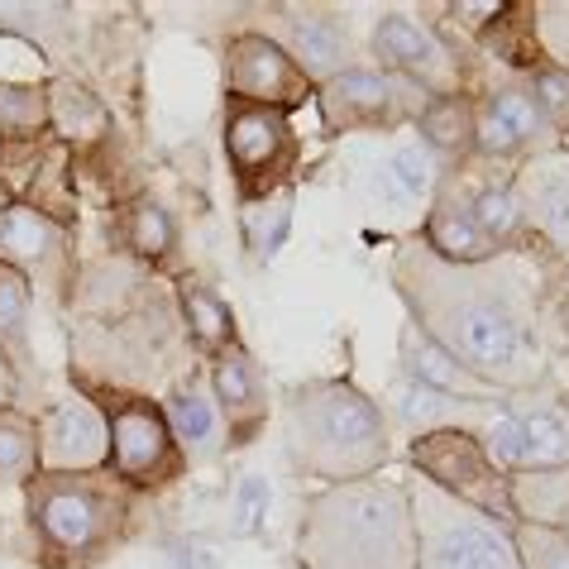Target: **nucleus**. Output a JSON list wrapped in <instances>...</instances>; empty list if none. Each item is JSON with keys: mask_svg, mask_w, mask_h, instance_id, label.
Here are the masks:
<instances>
[{"mask_svg": "<svg viewBox=\"0 0 569 569\" xmlns=\"http://www.w3.org/2000/svg\"><path fill=\"white\" fill-rule=\"evenodd\" d=\"M483 450L488 460L508 473H541L569 469V412L560 407H508L502 402L483 421Z\"/></svg>", "mask_w": 569, "mask_h": 569, "instance_id": "obj_12", "label": "nucleus"}, {"mask_svg": "<svg viewBox=\"0 0 569 569\" xmlns=\"http://www.w3.org/2000/svg\"><path fill=\"white\" fill-rule=\"evenodd\" d=\"M412 97L426 101V91H417L412 82H402V77H392L383 68H345L326 87H316V106H321V120L330 134L392 130L407 116L417 120L421 106H412Z\"/></svg>", "mask_w": 569, "mask_h": 569, "instance_id": "obj_10", "label": "nucleus"}, {"mask_svg": "<svg viewBox=\"0 0 569 569\" xmlns=\"http://www.w3.org/2000/svg\"><path fill=\"white\" fill-rule=\"evenodd\" d=\"M426 153L440 158H473V97L469 91H450V97H431L417 116Z\"/></svg>", "mask_w": 569, "mask_h": 569, "instance_id": "obj_29", "label": "nucleus"}, {"mask_svg": "<svg viewBox=\"0 0 569 569\" xmlns=\"http://www.w3.org/2000/svg\"><path fill=\"white\" fill-rule=\"evenodd\" d=\"M536 14V39H541L546 62L569 72V6H531Z\"/></svg>", "mask_w": 569, "mask_h": 569, "instance_id": "obj_37", "label": "nucleus"}, {"mask_svg": "<svg viewBox=\"0 0 569 569\" xmlns=\"http://www.w3.org/2000/svg\"><path fill=\"white\" fill-rule=\"evenodd\" d=\"M521 569H569V527H546V521H517L512 527Z\"/></svg>", "mask_w": 569, "mask_h": 569, "instance_id": "obj_34", "label": "nucleus"}, {"mask_svg": "<svg viewBox=\"0 0 569 569\" xmlns=\"http://www.w3.org/2000/svg\"><path fill=\"white\" fill-rule=\"evenodd\" d=\"M288 226H292V187H282L278 197L259 201V207H244V244L259 263H268L288 240Z\"/></svg>", "mask_w": 569, "mask_h": 569, "instance_id": "obj_33", "label": "nucleus"}, {"mask_svg": "<svg viewBox=\"0 0 569 569\" xmlns=\"http://www.w3.org/2000/svg\"><path fill=\"white\" fill-rule=\"evenodd\" d=\"M101 402L110 426V460L106 469L130 488V493H158L187 473V455L178 450V436L163 417V402L153 392H124V388H82Z\"/></svg>", "mask_w": 569, "mask_h": 569, "instance_id": "obj_6", "label": "nucleus"}, {"mask_svg": "<svg viewBox=\"0 0 569 569\" xmlns=\"http://www.w3.org/2000/svg\"><path fill=\"white\" fill-rule=\"evenodd\" d=\"M24 521L39 546V569H97L134 527V493L116 473H34Z\"/></svg>", "mask_w": 569, "mask_h": 569, "instance_id": "obj_4", "label": "nucleus"}, {"mask_svg": "<svg viewBox=\"0 0 569 569\" xmlns=\"http://www.w3.org/2000/svg\"><path fill=\"white\" fill-rule=\"evenodd\" d=\"M20 201L29 211L49 216L53 226L62 230H77V216H82V187H77V172H72V149L49 139L34 158V172H29Z\"/></svg>", "mask_w": 569, "mask_h": 569, "instance_id": "obj_24", "label": "nucleus"}, {"mask_svg": "<svg viewBox=\"0 0 569 569\" xmlns=\"http://www.w3.org/2000/svg\"><path fill=\"white\" fill-rule=\"evenodd\" d=\"M110 460V426L91 392L72 388L39 412V473H101Z\"/></svg>", "mask_w": 569, "mask_h": 569, "instance_id": "obj_13", "label": "nucleus"}, {"mask_svg": "<svg viewBox=\"0 0 569 569\" xmlns=\"http://www.w3.org/2000/svg\"><path fill=\"white\" fill-rule=\"evenodd\" d=\"M39 473V417L6 407L0 412V483H29Z\"/></svg>", "mask_w": 569, "mask_h": 569, "instance_id": "obj_31", "label": "nucleus"}, {"mask_svg": "<svg viewBox=\"0 0 569 569\" xmlns=\"http://www.w3.org/2000/svg\"><path fill=\"white\" fill-rule=\"evenodd\" d=\"M0 263L14 268L34 302H53V307H72L77 292V240L72 230L53 226L49 216L29 211L24 201L0 216Z\"/></svg>", "mask_w": 569, "mask_h": 569, "instance_id": "obj_9", "label": "nucleus"}, {"mask_svg": "<svg viewBox=\"0 0 569 569\" xmlns=\"http://www.w3.org/2000/svg\"><path fill=\"white\" fill-rule=\"evenodd\" d=\"M282 450L297 473L326 488L373 479L392 460V421L355 378H316L288 392Z\"/></svg>", "mask_w": 569, "mask_h": 569, "instance_id": "obj_3", "label": "nucleus"}, {"mask_svg": "<svg viewBox=\"0 0 569 569\" xmlns=\"http://www.w3.org/2000/svg\"><path fill=\"white\" fill-rule=\"evenodd\" d=\"M388 273L392 292L407 307V321L483 383H493L502 398H521L546 378V345L536 326L527 254L446 263L421 244V234H412L392 244Z\"/></svg>", "mask_w": 569, "mask_h": 569, "instance_id": "obj_1", "label": "nucleus"}, {"mask_svg": "<svg viewBox=\"0 0 569 569\" xmlns=\"http://www.w3.org/2000/svg\"><path fill=\"white\" fill-rule=\"evenodd\" d=\"M116 230L124 249L144 263V268H163L172 254H178V226H172V216L163 201L153 197H130L116 207Z\"/></svg>", "mask_w": 569, "mask_h": 569, "instance_id": "obj_27", "label": "nucleus"}, {"mask_svg": "<svg viewBox=\"0 0 569 569\" xmlns=\"http://www.w3.org/2000/svg\"><path fill=\"white\" fill-rule=\"evenodd\" d=\"M0 355H6L10 373H14V407L29 417L34 402H43V363L34 355V292L14 268L0 263Z\"/></svg>", "mask_w": 569, "mask_h": 569, "instance_id": "obj_19", "label": "nucleus"}, {"mask_svg": "<svg viewBox=\"0 0 569 569\" xmlns=\"http://www.w3.org/2000/svg\"><path fill=\"white\" fill-rule=\"evenodd\" d=\"M373 58L378 68L412 82L426 97H450V91H465V68L460 53L446 49L431 29L417 24L412 14H383L373 24Z\"/></svg>", "mask_w": 569, "mask_h": 569, "instance_id": "obj_15", "label": "nucleus"}, {"mask_svg": "<svg viewBox=\"0 0 569 569\" xmlns=\"http://www.w3.org/2000/svg\"><path fill=\"white\" fill-rule=\"evenodd\" d=\"M207 392H211L220 421H226L230 450L254 446L259 431L268 426L273 402H268V388H263V378H259V363L244 355V345H230V350L211 355V363H207Z\"/></svg>", "mask_w": 569, "mask_h": 569, "instance_id": "obj_18", "label": "nucleus"}, {"mask_svg": "<svg viewBox=\"0 0 569 569\" xmlns=\"http://www.w3.org/2000/svg\"><path fill=\"white\" fill-rule=\"evenodd\" d=\"M508 182L517 192L527 234L569 263V149L550 144L541 153H527Z\"/></svg>", "mask_w": 569, "mask_h": 569, "instance_id": "obj_17", "label": "nucleus"}, {"mask_svg": "<svg viewBox=\"0 0 569 569\" xmlns=\"http://www.w3.org/2000/svg\"><path fill=\"white\" fill-rule=\"evenodd\" d=\"M172 302H178V316H182V330H187V340H192V350L220 355V350H230V345H240V336H234L230 302L216 288H207L201 278H192V273L178 278Z\"/></svg>", "mask_w": 569, "mask_h": 569, "instance_id": "obj_26", "label": "nucleus"}, {"mask_svg": "<svg viewBox=\"0 0 569 569\" xmlns=\"http://www.w3.org/2000/svg\"><path fill=\"white\" fill-rule=\"evenodd\" d=\"M268 39L282 43L311 87H326L350 62V24L336 6H273L268 10Z\"/></svg>", "mask_w": 569, "mask_h": 569, "instance_id": "obj_16", "label": "nucleus"}, {"mask_svg": "<svg viewBox=\"0 0 569 569\" xmlns=\"http://www.w3.org/2000/svg\"><path fill=\"white\" fill-rule=\"evenodd\" d=\"M527 91L541 106V116L550 120V130L569 134V72H560L556 62H541V68L527 72Z\"/></svg>", "mask_w": 569, "mask_h": 569, "instance_id": "obj_36", "label": "nucleus"}, {"mask_svg": "<svg viewBox=\"0 0 569 569\" xmlns=\"http://www.w3.org/2000/svg\"><path fill=\"white\" fill-rule=\"evenodd\" d=\"M10 207H14V197H10V187H6V182H0V216H6Z\"/></svg>", "mask_w": 569, "mask_h": 569, "instance_id": "obj_40", "label": "nucleus"}, {"mask_svg": "<svg viewBox=\"0 0 569 569\" xmlns=\"http://www.w3.org/2000/svg\"><path fill=\"white\" fill-rule=\"evenodd\" d=\"M49 120H53V139L68 144L72 153H91L110 139V110L106 101L77 77H53L49 82Z\"/></svg>", "mask_w": 569, "mask_h": 569, "instance_id": "obj_23", "label": "nucleus"}, {"mask_svg": "<svg viewBox=\"0 0 569 569\" xmlns=\"http://www.w3.org/2000/svg\"><path fill=\"white\" fill-rule=\"evenodd\" d=\"M560 144H565V149H569V134H560Z\"/></svg>", "mask_w": 569, "mask_h": 569, "instance_id": "obj_41", "label": "nucleus"}, {"mask_svg": "<svg viewBox=\"0 0 569 569\" xmlns=\"http://www.w3.org/2000/svg\"><path fill=\"white\" fill-rule=\"evenodd\" d=\"M469 211L479 220V230L493 240L498 254H517V240H527V220H521V207H517V192L512 182H479L469 192Z\"/></svg>", "mask_w": 569, "mask_h": 569, "instance_id": "obj_30", "label": "nucleus"}, {"mask_svg": "<svg viewBox=\"0 0 569 569\" xmlns=\"http://www.w3.org/2000/svg\"><path fill=\"white\" fill-rule=\"evenodd\" d=\"M220 62H226V101H249V106H268L292 116L297 106H307L316 97V87L302 77V68L263 29L230 34Z\"/></svg>", "mask_w": 569, "mask_h": 569, "instance_id": "obj_11", "label": "nucleus"}, {"mask_svg": "<svg viewBox=\"0 0 569 569\" xmlns=\"http://www.w3.org/2000/svg\"><path fill=\"white\" fill-rule=\"evenodd\" d=\"M268 502H273V488H268L263 473H244L240 483L230 488V536H240V541H254L268 521Z\"/></svg>", "mask_w": 569, "mask_h": 569, "instance_id": "obj_35", "label": "nucleus"}, {"mask_svg": "<svg viewBox=\"0 0 569 569\" xmlns=\"http://www.w3.org/2000/svg\"><path fill=\"white\" fill-rule=\"evenodd\" d=\"M407 465H412L417 479L440 488L446 498L465 502V508L493 517V521L517 527L512 473L488 460L483 440L473 431H460V426H450V431H426L407 446Z\"/></svg>", "mask_w": 569, "mask_h": 569, "instance_id": "obj_7", "label": "nucleus"}, {"mask_svg": "<svg viewBox=\"0 0 569 569\" xmlns=\"http://www.w3.org/2000/svg\"><path fill=\"white\" fill-rule=\"evenodd\" d=\"M392 407H398V421H402L407 431H412V440H417V436H426V431H450V426H460V431H473V436H479V431H483V421L493 417L502 402H493V407H473V402L440 398V392L412 383V378H398V383H392Z\"/></svg>", "mask_w": 569, "mask_h": 569, "instance_id": "obj_25", "label": "nucleus"}, {"mask_svg": "<svg viewBox=\"0 0 569 569\" xmlns=\"http://www.w3.org/2000/svg\"><path fill=\"white\" fill-rule=\"evenodd\" d=\"M417 517V569H521L508 521H493L407 473Z\"/></svg>", "mask_w": 569, "mask_h": 569, "instance_id": "obj_5", "label": "nucleus"}, {"mask_svg": "<svg viewBox=\"0 0 569 569\" xmlns=\"http://www.w3.org/2000/svg\"><path fill=\"white\" fill-rule=\"evenodd\" d=\"M14 398H20V392H14V373H10L6 355H0V412H6V407H14Z\"/></svg>", "mask_w": 569, "mask_h": 569, "instance_id": "obj_39", "label": "nucleus"}, {"mask_svg": "<svg viewBox=\"0 0 569 569\" xmlns=\"http://www.w3.org/2000/svg\"><path fill=\"white\" fill-rule=\"evenodd\" d=\"M398 355H402V378H412V383L440 392V398H455V402H473V407H493V402H508L493 383H483L473 369H465L455 355H446L431 336H421V330L407 321L402 336H398Z\"/></svg>", "mask_w": 569, "mask_h": 569, "instance_id": "obj_20", "label": "nucleus"}, {"mask_svg": "<svg viewBox=\"0 0 569 569\" xmlns=\"http://www.w3.org/2000/svg\"><path fill=\"white\" fill-rule=\"evenodd\" d=\"M163 417L178 436V450L187 455V465H201V460H216V455L230 450V436H226V421H220L211 392L201 388L197 369L182 373L178 383L163 392Z\"/></svg>", "mask_w": 569, "mask_h": 569, "instance_id": "obj_21", "label": "nucleus"}, {"mask_svg": "<svg viewBox=\"0 0 569 569\" xmlns=\"http://www.w3.org/2000/svg\"><path fill=\"white\" fill-rule=\"evenodd\" d=\"M297 569H417V517L407 479L330 483L307 498Z\"/></svg>", "mask_w": 569, "mask_h": 569, "instance_id": "obj_2", "label": "nucleus"}, {"mask_svg": "<svg viewBox=\"0 0 569 569\" xmlns=\"http://www.w3.org/2000/svg\"><path fill=\"white\" fill-rule=\"evenodd\" d=\"M68 20H72V6H20V0H6L0 6V39H20V43H53L68 34ZM58 53V49H53Z\"/></svg>", "mask_w": 569, "mask_h": 569, "instance_id": "obj_32", "label": "nucleus"}, {"mask_svg": "<svg viewBox=\"0 0 569 569\" xmlns=\"http://www.w3.org/2000/svg\"><path fill=\"white\" fill-rule=\"evenodd\" d=\"M53 139L49 82H0V149H39Z\"/></svg>", "mask_w": 569, "mask_h": 569, "instance_id": "obj_28", "label": "nucleus"}, {"mask_svg": "<svg viewBox=\"0 0 569 569\" xmlns=\"http://www.w3.org/2000/svg\"><path fill=\"white\" fill-rule=\"evenodd\" d=\"M297 153L302 144H297V130L282 110L226 101V158L244 207H259L288 187Z\"/></svg>", "mask_w": 569, "mask_h": 569, "instance_id": "obj_8", "label": "nucleus"}, {"mask_svg": "<svg viewBox=\"0 0 569 569\" xmlns=\"http://www.w3.org/2000/svg\"><path fill=\"white\" fill-rule=\"evenodd\" d=\"M388 172H392V178H398V187H402L407 197H421V192H431V187H436L431 153H426L421 144H402L398 153H392Z\"/></svg>", "mask_w": 569, "mask_h": 569, "instance_id": "obj_38", "label": "nucleus"}, {"mask_svg": "<svg viewBox=\"0 0 569 569\" xmlns=\"http://www.w3.org/2000/svg\"><path fill=\"white\" fill-rule=\"evenodd\" d=\"M550 144H560V134L550 130L527 82H502L473 97V158H483V163L517 158L521 163L527 153H541Z\"/></svg>", "mask_w": 569, "mask_h": 569, "instance_id": "obj_14", "label": "nucleus"}, {"mask_svg": "<svg viewBox=\"0 0 569 569\" xmlns=\"http://www.w3.org/2000/svg\"><path fill=\"white\" fill-rule=\"evenodd\" d=\"M421 244L440 254L446 263H488L498 259L493 240L479 230V220L469 211V192H455V182L446 178L436 187V201L426 211V226H421Z\"/></svg>", "mask_w": 569, "mask_h": 569, "instance_id": "obj_22", "label": "nucleus"}]
</instances>
